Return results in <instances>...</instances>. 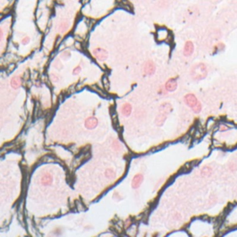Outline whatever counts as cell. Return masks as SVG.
<instances>
[{
  "label": "cell",
  "mask_w": 237,
  "mask_h": 237,
  "mask_svg": "<svg viewBox=\"0 0 237 237\" xmlns=\"http://www.w3.org/2000/svg\"><path fill=\"white\" fill-rule=\"evenodd\" d=\"M208 74V71H207V68L204 64H197L194 66L192 71H191V75H192V78L194 79V80H202L204 79Z\"/></svg>",
  "instance_id": "6da1fadb"
},
{
  "label": "cell",
  "mask_w": 237,
  "mask_h": 237,
  "mask_svg": "<svg viewBox=\"0 0 237 237\" xmlns=\"http://www.w3.org/2000/svg\"><path fill=\"white\" fill-rule=\"evenodd\" d=\"M184 102L192 109V110H194L196 113L200 112L202 107H201V104L198 102V100L197 99V97L194 96V95H193V94L186 95L184 96Z\"/></svg>",
  "instance_id": "7a4b0ae2"
},
{
  "label": "cell",
  "mask_w": 237,
  "mask_h": 237,
  "mask_svg": "<svg viewBox=\"0 0 237 237\" xmlns=\"http://www.w3.org/2000/svg\"><path fill=\"white\" fill-rule=\"evenodd\" d=\"M143 181H144V177H143V175H142V174H136V175L134 176L133 180H132V188H134V189L138 188L139 186L141 185V183H143Z\"/></svg>",
  "instance_id": "3957f363"
},
{
  "label": "cell",
  "mask_w": 237,
  "mask_h": 237,
  "mask_svg": "<svg viewBox=\"0 0 237 237\" xmlns=\"http://www.w3.org/2000/svg\"><path fill=\"white\" fill-rule=\"evenodd\" d=\"M193 51H194V45L191 42H187L183 48V55L186 57H189L190 55H192Z\"/></svg>",
  "instance_id": "277c9868"
},
{
  "label": "cell",
  "mask_w": 237,
  "mask_h": 237,
  "mask_svg": "<svg viewBox=\"0 0 237 237\" xmlns=\"http://www.w3.org/2000/svg\"><path fill=\"white\" fill-rule=\"evenodd\" d=\"M177 88V82L175 79H171V80H169L166 83V89L168 91H175Z\"/></svg>",
  "instance_id": "5b68a950"
},
{
  "label": "cell",
  "mask_w": 237,
  "mask_h": 237,
  "mask_svg": "<svg viewBox=\"0 0 237 237\" xmlns=\"http://www.w3.org/2000/svg\"><path fill=\"white\" fill-rule=\"evenodd\" d=\"M96 124H97V121L96 118H89L85 122V126L89 129L94 128V127L96 126Z\"/></svg>",
  "instance_id": "8992f818"
},
{
  "label": "cell",
  "mask_w": 237,
  "mask_h": 237,
  "mask_svg": "<svg viewBox=\"0 0 237 237\" xmlns=\"http://www.w3.org/2000/svg\"><path fill=\"white\" fill-rule=\"evenodd\" d=\"M70 28V22L68 21H62L59 24V31L61 32H66Z\"/></svg>",
  "instance_id": "52a82bcc"
},
{
  "label": "cell",
  "mask_w": 237,
  "mask_h": 237,
  "mask_svg": "<svg viewBox=\"0 0 237 237\" xmlns=\"http://www.w3.org/2000/svg\"><path fill=\"white\" fill-rule=\"evenodd\" d=\"M212 173V170H211V168L209 167H205L203 168V170L201 171V174L203 177H209Z\"/></svg>",
  "instance_id": "ba28073f"
},
{
  "label": "cell",
  "mask_w": 237,
  "mask_h": 237,
  "mask_svg": "<svg viewBox=\"0 0 237 237\" xmlns=\"http://www.w3.org/2000/svg\"><path fill=\"white\" fill-rule=\"evenodd\" d=\"M155 66L152 62H148L146 64V71L148 73V74H153L155 72Z\"/></svg>",
  "instance_id": "9c48e42d"
},
{
  "label": "cell",
  "mask_w": 237,
  "mask_h": 237,
  "mask_svg": "<svg viewBox=\"0 0 237 237\" xmlns=\"http://www.w3.org/2000/svg\"><path fill=\"white\" fill-rule=\"evenodd\" d=\"M41 182L43 183L44 184L47 185V184L52 183V177L50 176V175H48V174H46V175H45L43 178H42V181Z\"/></svg>",
  "instance_id": "30bf717a"
},
{
  "label": "cell",
  "mask_w": 237,
  "mask_h": 237,
  "mask_svg": "<svg viewBox=\"0 0 237 237\" xmlns=\"http://www.w3.org/2000/svg\"><path fill=\"white\" fill-rule=\"evenodd\" d=\"M122 110H123V114L126 115V116H128L130 113H131V110H132V107L130 105H125L122 108Z\"/></svg>",
  "instance_id": "8fae6325"
},
{
  "label": "cell",
  "mask_w": 237,
  "mask_h": 237,
  "mask_svg": "<svg viewBox=\"0 0 237 237\" xmlns=\"http://www.w3.org/2000/svg\"><path fill=\"white\" fill-rule=\"evenodd\" d=\"M21 81H20V79L19 78H15V79H13V81L11 82V84H12V86L13 87H18V86H20V84H21V82H20Z\"/></svg>",
  "instance_id": "7c38bea8"
},
{
  "label": "cell",
  "mask_w": 237,
  "mask_h": 237,
  "mask_svg": "<svg viewBox=\"0 0 237 237\" xmlns=\"http://www.w3.org/2000/svg\"><path fill=\"white\" fill-rule=\"evenodd\" d=\"M30 41H31V38L29 36H25L22 38L21 43H22V45H28L30 43Z\"/></svg>",
  "instance_id": "4fadbf2b"
},
{
  "label": "cell",
  "mask_w": 237,
  "mask_h": 237,
  "mask_svg": "<svg viewBox=\"0 0 237 237\" xmlns=\"http://www.w3.org/2000/svg\"><path fill=\"white\" fill-rule=\"evenodd\" d=\"M80 71H81V67H77V68H76V69L73 71V73H74V74H77V73H79Z\"/></svg>",
  "instance_id": "5bb4252c"
},
{
  "label": "cell",
  "mask_w": 237,
  "mask_h": 237,
  "mask_svg": "<svg viewBox=\"0 0 237 237\" xmlns=\"http://www.w3.org/2000/svg\"><path fill=\"white\" fill-rule=\"evenodd\" d=\"M112 174H113V171H110V170L107 171V173H106V175H107V177H110V176H112Z\"/></svg>",
  "instance_id": "9a60e30c"
},
{
  "label": "cell",
  "mask_w": 237,
  "mask_h": 237,
  "mask_svg": "<svg viewBox=\"0 0 237 237\" xmlns=\"http://www.w3.org/2000/svg\"><path fill=\"white\" fill-rule=\"evenodd\" d=\"M3 30H2V28H0V41H1V39H2V37H3Z\"/></svg>",
  "instance_id": "2e32d148"
}]
</instances>
